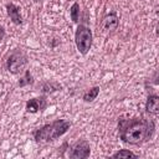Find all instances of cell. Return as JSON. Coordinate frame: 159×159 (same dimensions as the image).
<instances>
[{"label": "cell", "mask_w": 159, "mask_h": 159, "mask_svg": "<svg viewBox=\"0 0 159 159\" xmlns=\"http://www.w3.org/2000/svg\"><path fill=\"white\" fill-rule=\"evenodd\" d=\"M112 158H137V154H134L133 152H130L128 149H122V150L114 153L112 155Z\"/></svg>", "instance_id": "8fae6325"}, {"label": "cell", "mask_w": 159, "mask_h": 159, "mask_svg": "<svg viewBox=\"0 0 159 159\" xmlns=\"http://www.w3.org/2000/svg\"><path fill=\"white\" fill-rule=\"evenodd\" d=\"M118 27V16L116 12L107 14L101 21V29L104 32H112Z\"/></svg>", "instance_id": "8992f818"}, {"label": "cell", "mask_w": 159, "mask_h": 159, "mask_svg": "<svg viewBox=\"0 0 159 159\" xmlns=\"http://www.w3.org/2000/svg\"><path fill=\"white\" fill-rule=\"evenodd\" d=\"M98 93H99V87L96 86V87L91 88L88 92H86V93L83 94V101H86V102H92V101H94V99L97 98Z\"/></svg>", "instance_id": "30bf717a"}, {"label": "cell", "mask_w": 159, "mask_h": 159, "mask_svg": "<svg viewBox=\"0 0 159 159\" xmlns=\"http://www.w3.org/2000/svg\"><path fill=\"white\" fill-rule=\"evenodd\" d=\"M75 40H76V46H77L78 51L82 55H86L89 51L91 45H92V32H91V30L84 25H80L76 30Z\"/></svg>", "instance_id": "3957f363"}, {"label": "cell", "mask_w": 159, "mask_h": 159, "mask_svg": "<svg viewBox=\"0 0 159 159\" xmlns=\"http://www.w3.org/2000/svg\"><path fill=\"white\" fill-rule=\"evenodd\" d=\"M35 1H42V0H35Z\"/></svg>", "instance_id": "5bb4252c"}, {"label": "cell", "mask_w": 159, "mask_h": 159, "mask_svg": "<svg viewBox=\"0 0 159 159\" xmlns=\"http://www.w3.org/2000/svg\"><path fill=\"white\" fill-rule=\"evenodd\" d=\"M45 107H46V99L43 97L32 98L26 103V111L30 113H36L39 111H42L45 109Z\"/></svg>", "instance_id": "52a82bcc"}, {"label": "cell", "mask_w": 159, "mask_h": 159, "mask_svg": "<svg viewBox=\"0 0 159 159\" xmlns=\"http://www.w3.org/2000/svg\"><path fill=\"white\" fill-rule=\"evenodd\" d=\"M6 10H7V15L10 16V19L12 20L14 24L16 25H20L22 22V19H21V15H20V9L14 5V4H7L6 5Z\"/></svg>", "instance_id": "9c48e42d"}, {"label": "cell", "mask_w": 159, "mask_h": 159, "mask_svg": "<svg viewBox=\"0 0 159 159\" xmlns=\"http://www.w3.org/2000/svg\"><path fill=\"white\" fill-rule=\"evenodd\" d=\"M30 83H32V76L30 75L29 71H26V72H25V76L20 80L19 86H25V84H30Z\"/></svg>", "instance_id": "4fadbf2b"}, {"label": "cell", "mask_w": 159, "mask_h": 159, "mask_svg": "<svg viewBox=\"0 0 159 159\" xmlns=\"http://www.w3.org/2000/svg\"><path fill=\"white\" fill-rule=\"evenodd\" d=\"M70 122L65 120V119H58L55 120L51 124H46L43 127H41L40 129H37L34 133L35 140L37 143H48L52 142L55 139H57L58 137L63 135L67 129L70 128Z\"/></svg>", "instance_id": "7a4b0ae2"}, {"label": "cell", "mask_w": 159, "mask_h": 159, "mask_svg": "<svg viewBox=\"0 0 159 159\" xmlns=\"http://www.w3.org/2000/svg\"><path fill=\"white\" fill-rule=\"evenodd\" d=\"M70 15H71V19L73 22H77L78 21V17H80V5L77 2H75L71 9H70Z\"/></svg>", "instance_id": "7c38bea8"}, {"label": "cell", "mask_w": 159, "mask_h": 159, "mask_svg": "<svg viewBox=\"0 0 159 159\" xmlns=\"http://www.w3.org/2000/svg\"><path fill=\"white\" fill-rule=\"evenodd\" d=\"M26 65H27V58H26L25 53L22 51H20V50L14 51L9 56V58L6 61L7 70L11 73H14V75H17L21 71H24V68L26 67Z\"/></svg>", "instance_id": "277c9868"}, {"label": "cell", "mask_w": 159, "mask_h": 159, "mask_svg": "<svg viewBox=\"0 0 159 159\" xmlns=\"http://www.w3.org/2000/svg\"><path fill=\"white\" fill-rule=\"evenodd\" d=\"M89 153H91V149H89L88 142L82 139V140H78L72 147L70 157L73 158V159H83V158H87L89 155Z\"/></svg>", "instance_id": "5b68a950"}, {"label": "cell", "mask_w": 159, "mask_h": 159, "mask_svg": "<svg viewBox=\"0 0 159 159\" xmlns=\"http://www.w3.org/2000/svg\"><path fill=\"white\" fill-rule=\"evenodd\" d=\"M145 109L148 113L157 116L159 113V97L157 94H150L145 103Z\"/></svg>", "instance_id": "ba28073f"}, {"label": "cell", "mask_w": 159, "mask_h": 159, "mask_svg": "<svg viewBox=\"0 0 159 159\" xmlns=\"http://www.w3.org/2000/svg\"><path fill=\"white\" fill-rule=\"evenodd\" d=\"M154 130V124L150 122L143 119H129V120H122L119 124V133L120 139L128 144L138 145L145 142L148 138L152 137V133Z\"/></svg>", "instance_id": "6da1fadb"}]
</instances>
